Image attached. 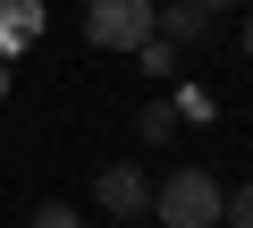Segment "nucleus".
Listing matches in <instances>:
<instances>
[{
    "label": "nucleus",
    "mask_w": 253,
    "mask_h": 228,
    "mask_svg": "<svg viewBox=\"0 0 253 228\" xmlns=\"http://www.w3.org/2000/svg\"><path fill=\"white\" fill-rule=\"evenodd\" d=\"M161 0H84V43L93 51H135V43H152L161 34Z\"/></svg>",
    "instance_id": "nucleus-1"
},
{
    "label": "nucleus",
    "mask_w": 253,
    "mask_h": 228,
    "mask_svg": "<svg viewBox=\"0 0 253 228\" xmlns=\"http://www.w3.org/2000/svg\"><path fill=\"white\" fill-rule=\"evenodd\" d=\"M152 211H161V228H219V186L203 169H177L152 186Z\"/></svg>",
    "instance_id": "nucleus-2"
},
{
    "label": "nucleus",
    "mask_w": 253,
    "mask_h": 228,
    "mask_svg": "<svg viewBox=\"0 0 253 228\" xmlns=\"http://www.w3.org/2000/svg\"><path fill=\"white\" fill-rule=\"evenodd\" d=\"M101 211H110V220L152 211V178H144V169H126V161H110V169H101Z\"/></svg>",
    "instance_id": "nucleus-3"
},
{
    "label": "nucleus",
    "mask_w": 253,
    "mask_h": 228,
    "mask_svg": "<svg viewBox=\"0 0 253 228\" xmlns=\"http://www.w3.org/2000/svg\"><path fill=\"white\" fill-rule=\"evenodd\" d=\"M219 220H228V228H253V186H236V194H219Z\"/></svg>",
    "instance_id": "nucleus-7"
},
{
    "label": "nucleus",
    "mask_w": 253,
    "mask_h": 228,
    "mask_svg": "<svg viewBox=\"0 0 253 228\" xmlns=\"http://www.w3.org/2000/svg\"><path fill=\"white\" fill-rule=\"evenodd\" d=\"M26 228H84V211H76V203H42Z\"/></svg>",
    "instance_id": "nucleus-8"
},
{
    "label": "nucleus",
    "mask_w": 253,
    "mask_h": 228,
    "mask_svg": "<svg viewBox=\"0 0 253 228\" xmlns=\"http://www.w3.org/2000/svg\"><path fill=\"white\" fill-rule=\"evenodd\" d=\"M26 34H42V0H0V51H26Z\"/></svg>",
    "instance_id": "nucleus-4"
},
{
    "label": "nucleus",
    "mask_w": 253,
    "mask_h": 228,
    "mask_svg": "<svg viewBox=\"0 0 253 228\" xmlns=\"http://www.w3.org/2000/svg\"><path fill=\"white\" fill-rule=\"evenodd\" d=\"M126 228H135V220H126Z\"/></svg>",
    "instance_id": "nucleus-11"
},
{
    "label": "nucleus",
    "mask_w": 253,
    "mask_h": 228,
    "mask_svg": "<svg viewBox=\"0 0 253 228\" xmlns=\"http://www.w3.org/2000/svg\"><path fill=\"white\" fill-rule=\"evenodd\" d=\"M236 43H245V59H253V17H245V34H236Z\"/></svg>",
    "instance_id": "nucleus-9"
},
{
    "label": "nucleus",
    "mask_w": 253,
    "mask_h": 228,
    "mask_svg": "<svg viewBox=\"0 0 253 228\" xmlns=\"http://www.w3.org/2000/svg\"><path fill=\"white\" fill-rule=\"evenodd\" d=\"M135 68H144V76H169V68H177V43H169V34L135 43Z\"/></svg>",
    "instance_id": "nucleus-6"
},
{
    "label": "nucleus",
    "mask_w": 253,
    "mask_h": 228,
    "mask_svg": "<svg viewBox=\"0 0 253 228\" xmlns=\"http://www.w3.org/2000/svg\"><path fill=\"white\" fill-rule=\"evenodd\" d=\"M194 9H236V0H194Z\"/></svg>",
    "instance_id": "nucleus-10"
},
{
    "label": "nucleus",
    "mask_w": 253,
    "mask_h": 228,
    "mask_svg": "<svg viewBox=\"0 0 253 228\" xmlns=\"http://www.w3.org/2000/svg\"><path fill=\"white\" fill-rule=\"evenodd\" d=\"M161 26H169V43H194L203 26H211V9H194V0H169V9H152Z\"/></svg>",
    "instance_id": "nucleus-5"
}]
</instances>
